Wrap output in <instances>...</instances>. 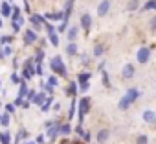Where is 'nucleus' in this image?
Returning <instances> with one entry per match:
<instances>
[{"instance_id":"f257e3e1","label":"nucleus","mask_w":156,"mask_h":144,"mask_svg":"<svg viewBox=\"0 0 156 144\" xmlns=\"http://www.w3.org/2000/svg\"><path fill=\"white\" fill-rule=\"evenodd\" d=\"M50 68H51V72H53V74H57V76H62V78L68 74L66 65L62 63V57H61V55H53V57H51V61H50Z\"/></svg>"},{"instance_id":"f03ea898","label":"nucleus","mask_w":156,"mask_h":144,"mask_svg":"<svg viewBox=\"0 0 156 144\" xmlns=\"http://www.w3.org/2000/svg\"><path fill=\"white\" fill-rule=\"evenodd\" d=\"M77 107H79V113H77V116H79V126H83L85 115L90 113V109H92V100L88 96H83L79 102H77Z\"/></svg>"},{"instance_id":"7ed1b4c3","label":"nucleus","mask_w":156,"mask_h":144,"mask_svg":"<svg viewBox=\"0 0 156 144\" xmlns=\"http://www.w3.org/2000/svg\"><path fill=\"white\" fill-rule=\"evenodd\" d=\"M136 57H138V63H140V65H147L149 59H151V48H149V46H141V48H138Z\"/></svg>"},{"instance_id":"20e7f679","label":"nucleus","mask_w":156,"mask_h":144,"mask_svg":"<svg viewBox=\"0 0 156 144\" xmlns=\"http://www.w3.org/2000/svg\"><path fill=\"white\" fill-rule=\"evenodd\" d=\"M136 76V66L132 65V63H125L123 65V70H121V78L125 80V81H129V80H132Z\"/></svg>"},{"instance_id":"39448f33","label":"nucleus","mask_w":156,"mask_h":144,"mask_svg":"<svg viewBox=\"0 0 156 144\" xmlns=\"http://www.w3.org/2000/svg\"><path fill=\"white\" fill-rule=\"evenodd\" d=\"M30 22H31V26H33V32L35 33H39L41 30H42V26H44V17L42 15H37V13H33L31 17H30Z\"/></svg>"},{"instance_id":"423d86ee","label":"nucleus","mask_w":156,"mask_h":144,"mask_svg":"<svg viewBox=\"0 0 156 144\" xmlns=\"http://www.w3.org/2000/svg\"><path fill=\"white\" fill-rule=\"evenodd\" d=\"M22 39H24V44H35L39 41V33H35L33 30H26L22 33Z\"/></svg>"},{"instance_id":"0eeeda50","label":"nucleus","mask_w":156,"mask_h":144,"mask_svg":"<svg viewBox=\"0 0 156 144\" xmlns=\"http://www.w3.org/2000/svg\"><path fill=\"white\" fill-rule=\"evenodd\" d=\"M110 6H112L110 0H101L99 6H98V17H107L110 11Z\"/></svg>"},{"instance_id":"6e6552de","label":"nucleus","mask_w":156,"mask_h":144,"mask_svg":"<svg viewBox=\"0 0 156 144\" xmlns=\"http://www.w3.org/2000/svg\"><path fill=\"white\" fill-rule=\"evenodd\" d=\"M140 94H141V93H140V89L132 87V89H127V93H125V96H123V98H125L129 104H134V102L140 98Z\"/></svg>"},{"instance_id":"1a4fd4ad","label":"nucleus","mask_w":156,"mask_h":144,"mask_svg":"<svg viewBox=\"0 0 156 144\" xmlns=\"http://www.w3.org/2000/svg\"><path fill=\"white\" fill-rule=\"evenodd\" d=\"M108 138H110V131H108L107 127H103V129H99V131L96 133V140H98V144H107Z\"/></svg>"},{"instance_id":"9d476101","label":"nucleus","mask_w":156,"mask_h":144,"mask_svg":"<svg viewBox=\"0 0 156 144\" xmlns=\"http://www.w3.org/2000/svg\"><path fill=\"white\" fill-rule=\"evenodd\" d=\"M81 28L88 33L90 32V28H92V17H90V13H83L81 15Z\"/></svg>"},{"instance_id":"9b49d317","label":"nucleus","mask_w":156,"mask_h":144,"mask_svg":"<svg viewBox=\"0 0 156 144\" xmlns=\"http://www.w3.org/2000/svg\"><path fill=\"white\" fill-rule=\"evenodd\" d=\"M141 116H143V122H145V124H154V122H156V113H154L152 109H145Z\"/></svg>"},{"instance_id":"f8f14e48","label":"nucleus","mask_w":156,"mask_h":144,"mask_svg":"<svg viewBox=\"0 0 156 144\" xmlns=\"http://www.w3.org/2000/svg\"><path fill=\"white\" fill-rule=\"evenodd\" d=\"M59 124H61V122H55V126H51V127L48 129V133L44 135V137H48V140L53 142V140L57 138V135H59Z\"/></svg>"},{"instance_id":"ddd939ff","label":"nucleus","mask_w":156,"mask_h":144,"mask_svg":"<svg viewBox=\"0 0 156 144\" xmlns=\"http://www.w3.org/2000/svg\"><path fill=\"white\" fill-rule=\"evenodd\" d=\"M73 4H75V0H66V8H64V11H62V15H64V21H66V22L70 21L72 9H73Z\"/></svg>"},{"instance_id":"4468645a","label":"nucleus","mask_w":156,"mask_h":144,"mask_svg":"<svg viewBox=\"0 0 156 144\" xmlns=\"http://www.w3.org/2000/svg\"><path fill=\"white\" fill-rule=\"evenodd\" d=\"M11 11H13V8H11V4L9 2H2V6H0V13H2V17L6 19H9L11 17Z\"/></svg>"},{"instance_id":"2eb2a0df","label":"nucleus","mask_w":156,"mask_h":144,"mask_svg":"<svg viewBox=\"0 0 156 144\" xmlns=\"http://www.w3.org/2000/svg\"><path fill=\"white\" fill-rule=\"evenodd\" d=\"M77 35H79V28H77V26H70V28H68V33H66L68 41H70V43H75Z\"/></svg>"},{"instance_id":"dca6fc26","label":"nucleus","mask_w":156,"mask_h":144,"mask_svg":"<svg viewBox=\"0 0 156 144\" xmlns=\"http://www.w3.org/2000/svg\"><path fill=\"white\" fill-rule=\"evenodd\" d=\"M70 133H72V126H70L68 122H64V124H59V135H62V137L66 138Z\"/></svg>"},{"instance_id":"f3484780","label":"nucleus","mask_w":156,"mask_h":144,"mask_svg":"<svg viewBox=\"0 0 156 144\" xmlns=\"http://www.w3.org/2000/svg\"><path fill=\"white\" fill-rule=\"evenodd\" d=\"M44 19H48V21H64V15H62V11H55V13H46L44 15Z\"/></svg>"},{"instance_id":"a211bd4d","label":"nucleus","mask_w":156,"mask_h":144,"mask_svg":"<svg viewBox=\"0 0 156 144\" xmlns=\"http://www.w3.org/2000/svg\"><path fill=\"white\" fill-rule=\"evenodd\" d=\"M28 137H30V133H28V129H24V127H20V129L17 131V135H15V142L19 144L20 140H26Z\"/></svg>"},{"instance_id":"6ab92c4d","label":"nucleus","mask_w":156,"mask_h":144,"mask_svg":"<svg viewBox=\"0 0 156 144\" xmlns=\"http://www.w3.org/2000/svg\"><path fill=\"white\" fill-rule=\"evenodd\" d=\"M90 78H92L90 72H81V74L77 76V83H79V85H83V83H90Z\"/></svg>"},{"instance_id":"aec40b11","label":"nucleus","mask_w":156,"mask_h":144,"mask_svg":"<svg viewBox=\"0 0 156 144\" xmlns=\"http://www.w3.org/2000/svg\"><path fill=\"white\" fill-rule=\"evenodd\" d=\"M77 93H79V91H77V83H75V81H70L68 87H66V94H68V96H75Z\"/></svg>"},{"instance_id":"412c9836","label":"nucleus","mask_w":156,"mask_h":144,"mask_svg":"<svg viewBox=\"0 0 156 144\" xmlns=\"http://www.w3.org/2000/svg\"><path fill=\"white\" fill-rule=\"evenodd\" d=\"M105 50H107V48H105V44L98 43V44L94 46V52H92V54H94V57H101V55L105 54Z\"/></svg>"},{"instance_id":"4be33fe9","label":"nucleus","mask_w":156,"mask_h":144,"mask_svg":"<svg viewBox=\"0 0 156 144\" xmlns=\"http://www.w3.org/2000/svg\"><path fill=\"white\" fill-rule=\"evenodd\" d=\"M28 85H26V81L22 80L20 81V85H19V98H26V94H28Z\"/></svg>"},{"instance_id":"5701e85b","label":"nucleus","mask_w":156,"mask_h":144,"mask_svg":"<svg viewBox=\"0 0 156 144\" xmlns=\"http://www.w3.org/2000/svg\"><path fill=\"white\" fill-rule=\"evenodd\" d=\"M46 98H48V96H46V93H39V94H35V98H33L31 102H33L35 105H42Z\"/></svg>"},{"instance_id":"b1692460","label":"nucleus","mask_w":156,"mask_h":144,"mask_svg":"<svg viewBox=\"0 0 156 144\" xmlns=\"http://www.w3.org/2000/svg\"><path fill=\"white\" fill-rule=\"evenodd\" d=\"M0 142L2 144H11V133L9 131H2L0 133Z\"/></svg>"},{"instance_id":"393cba45","label":"nucleus","mask_w":156,"mask_h":144,"mask_svg":"<svg viewBox=\"0 0 156 144\" xmlns=\"http://www.w3.org/2000/svg\"><path fill=\"white\" fill-rule=\"evenodd\" d=\"M149 9H156V0H147L141 6V11H149Z\"/></svg>"},{"instance_id":"a878e982","label":"nucleus","mask_w":156,"mask_h":144,"mask_svg":"<svg viewBox=\"0 0 156 144\" xmlns=\"http://www.w3.org/2000/svg\"><path fill=\"white\" fill-rule=\"evenodd\" d=\"M66 54H68V55H77V44H75V43H68Z\"/></svg>"},{"instance_id":"bb28decb","label":"nucleus","mask_w":156,"mask_h":144,"mask_svg":"<svg viewBox=\"0 0 156 144\" xmlns=\"http://www.w3.org/2000/svg\"><path fill=\"white\" fill-rule=\"evenodd\" d=\"M127 9H129V11H136V9H140V0H129Z\"/></svg>"},{"instance_id":"cd10ccee","label":"nucleus","mask_w":156,"mask_h":144,"mask_svg":"<svg viewBox=\"0 0 156 144\" xmlns=\"http://www.w3.org/2000/svg\"><path fill=\"white\" fill-rule=\"evenodd\" d=\"M51 102H53V98H51V96H48V98L44 100V104L41 105V111H42V113H46V111H50V105H51Z\"/></svg>"},{"instance_id":"c85d7f7f","label":"nucleus","mask_w":156,"mask_h":144,"mask_svg":"<svg viewBox=\"0 0 156 144\" xmlns=\"http://www.w3.org/2000/svg\"><path fill=\"white\" fill-rule=\"evenodd\" d=\"M129 107H130V104H129L125 98H121V100H119V104H118V109H119V111H127Z\"/></svg>"},{"instance_id":"c756f323","label":"nucleus","mask_w":156,"mask_h":144,"mask_svg":"<svg viewBox=\"0 0 156 144\" xmlns=\"http://www.w3.org/2000/svg\"><path fill=\"white\" fill-rule=\"evenodd\" d=\"M101 76H103V85H105L107 89H110V87H112V83H110V80H108L107 70H103V72H101Z\"/></svg>"},{"instance_id":"7c9ffc66","label":"nucleus","mask_w":156,"mask_h":144,"mask_svg":"<svg viewBox=\"0 0 156 144\" xmlns=\"http://www.w3.org/2000/svg\"><path fill=\"white\" fill-rule=\"evenodd\" d=\"M79 57H81V65H83V66H88V65H90V55H88V54H81Z\"/></svg>"},{"instance_id":"2f4dec72","label":"nucleus","mask_w":156,"mask_h":144,"mask_svg":"<svg viewBox=\"0 0 156 144\" xmlns=\"http://www.w3.org/2000/svg\"><path fill=\"white\" fill-rule=\"evenodd\" d=\"M136 144H149V137L147 135H138L136 137Z\"/></svg>"},{"instance_id":"473e14b6","label":"nucleus","mask_w":156,"mask_h":144,"mask_svg":"<svg viewBox=\"0 0 156 144\" xmlns=\"http://www.w3.org/2000/svg\"><path fill=\"white\" fill-rule=\"evenodd\" d=\"M9 122H11V116L9 115H2V116H0V124H2V126H9Z\"/></svg>"},{"instance_id":"72a5a7b5","label":"nucleus","mask_w":156,"mask_h":144,"mask_svg":"<svg viewBox=\"0 0 156 144\" xmlns=\"http://www.w3.org/2000/svg\"><path fill=\"white\" fill-rule=\"evenodd\" d=\"M11 41H13V37H8V35H2V37H0V44H2V46L11 44Z\"/></svg>"},{"instance_id":"f704fd0d","label":"nucleus","mask_w":156,"mask_h":144,"mask_svg":"<svg viewBox=\"0 0 156 144\" xmlns=\"http://www.w3.org/2000/svg\"><path fill=\"white\" fill-rule=\"evenodd\" d=\"M48 39H50V43H51L53 46H59V37H57V33H50Z\"/></svg>"},{"instance_id":"c9c22d12","label":"nucleus","mask_w":156,"mask_h":144,"mask_svg":"<svg viewBox=\"0 0 156 144\" xmlns=\"http://www.w3.org/2000/svg\"><path fill=\"white\" fill-rule=\"evenodd\" d=\"M75 109H77V100H72V105H70V113H68V118H72V116H73Z\"/></svg>"},{"instance_id":"e433bc0d","label":"nucleus","mask_w":156,"mask_h":144,"mask_svg":"<svg viewBox=\"0 0 156 144\" xmlns=\"http://www.w3.org/2000/svg\"><path fill=\"white\" fill-rule=\"evenodd\" d=\"M11 54H13V48H11L9 44L2 48V55H4V57H8V55H11Z\"/></svg>"},{"instance_id":"4c0bfd02","label":"nucleus","mask_w":156,"mask_h":144,"mask_svg":"<svg viewBox=\"0 0 156 144\" xmlns=\"http://www.w3.org/2000/svg\"><path fill=\"white\" fill-rule=\"evenodd\" d=\"M149 30L151 32H156V17H151L149 19Z\"/></svg>"},{"instance_id":"58836bf2","label":"nucleus","mask_w":156,"mask_h":144,"mask_svg":"<svg viewBox=\"0 0 156 144\" xmlns=\"http://www.w3.org/2000/svg\"><path fill=\"white\" fill-rule=\"evenodd\" d=\"M11 81L13 83H17V85H20V81H22V78L17 74V72H13V74H11Z\"/></svg>"},{"instance_id":"ea45409f","label":"nucleus","mask_w":156,"mask_h":144,"mask_svg":"<svg viewBox=\"0 0 156 144\" xmlns=\"http://www.w3.org/2000/svg\"><path fill=\"white\" fill-rule=\"evenodd\" d=\"M44 28H46V32H48V35H50V33H57V32H55V28H53V26H51L50 22H44Z\"/></svg>"},{"instance_id":"a19ab883","label":"nucleus","mask_w":156,"mask_h":144,"mask_svg":"<svg viewBox=\"0 0 156 144\" xmlns=\"http://www.w3.org/2000/svg\"><path fill=\"white\" fill-rule=\"evenodd\" d=\"M57 83H59V81H57V76H50V78H48V85H50V87H55Z\"/></svg>"},{"instance_id":"79ce46f5","label":"nucleus","mask_w":156,"mask_h":144,"mask_svg":"<svg viewBox=\"0 0 156 144\" xmlns=\"http://www.w3.org/2000/svg\"><path fill=\"white\" fill-rule=\"evenodd\" d=\"M90 89V83H83V85H79V89H77V91H81V93H87Z\"/></svg>"},{"instance_id":"37998d69","label":"nucleus","mask_w":156,"mask_h":144,"mask_svg":"<svg viewBox=\"0 0 156 144\" xmlns=\"http://www.w3.org/2000/svg\"><path fill=\"white\" fill-rule=\"evenodd\" d=\"M90 138H92V133H90V131H85V133H83V140H85V142H90Z\"/></svg>"},{"instance_id":"c03bdc74","label":"nucleus","mask_w":156,"mask_h":144,"mask_svg":"<svg viewBox=\"0 0 156 144\" xmlns=\"http://www.w3.org/2000/svg\"><path fill=\"white\" fill-rule=\"evenodd\" d=\"M66 26H68V22H66V21H62V22H61V26H59V33L66 32Z\"/></svg>"},{"instance_id":"a18cd8bd","label":"nucleus","mask_w":156,"mask_h":144,"mask_svg":"<svg viewBox=\"0 0 156 144\" xmlns=\"http://www.w3.org/2000/svg\"><path fill=\"white\" fill-rule=\"evenodd\" d=\"M6 111H8V115L15 113V105H13V104H8V105H6Z\"/></svg>"},{"instance_id":"49530a36","label":"nucleus","mask_w":156,"mask_h":144,"mask_svg":"<svg viewBox=\"0 0 156 144\" xmlns=\"http://www.w3.org/2000/svg\"><path fill=\"white\" fill-rule=\"evenodd\" d=\"M22 102H24V98H17V100L13 102V105H15V107H22Z\"/></svg>"},{"instance_id":"de8ad7c7","label":"nucleus","mask_w":156,"mask_h":144,"mask_svg":"<svg viewBox=\"0 0 156 144\" xmlns=\"http://www.w3.org/2000/svg\"><path fill=\"white\" fill-rule=\"evenodd\" d=\"M13 32H15V33L20 32V24H19V22H13Z\"/></svg>"},{"instance_id":"09e8293b","label":"nucleus","mask_w":156,"mask_h":144,"mask_svg":"<svg viewBox=\"0 0 156 144\" xmlns=\"http://www.w3.org/2000/svg\"><path fill=\"white\" fill-rule=\"evenodd\" d=\"M75 133L83 137V133H85V131H83V126H77V127H75Z\"/></svg>"},{"instance_id":"8fccbe9b","label":"nucleus","mask_w":156,"mask_h":144,"mask_svg":"<svg viewBox=\"0 0 156 144\" xmlns=\"http://www.w3.org/2000/svg\"><path fill=\"white\" fill-rule=\"evenodd\" d=\"M42 142H44V135H39V137H37V142H35V144H42Z\"/></svg>"},{"instance_id":"3c124183","label":"nucleus","mask_w":156,"mask_h":144,"mask_svg":"<svg viewBox=\"0 0 156 144\" xmlns=\"http://www.w3.org/2000/svg\"><path fill=\"white\" fill-rule=\"evenodd\" d=\"M22 109H30V102H28V100L22 102Z\"/></svg>"},{"instance_id":"603ef678","label":"nucleus","mask_w":156,"mask_h":144,"mask_svg":"<svg viewBox=\"0 0 156 144\" xmlns=\"http://www.w3.org/2000/svg\"><path fill=\"white\" fill-rule=\"evenodd\" d=\"M51 109H53V111H61V104H53Z\"/></svg>"},{"instance_id":"864d4df0","label":"nucleus","mask_w":156,"mask_h":144,"mask_svg":"<svg viewBox=\"0 0 156 144\" xmlns=\"http://www.w3.org/2000/svg\"><path fill=\"white\" fill-rule=\"evenodd\" d=\"M61 144H72V142H70L68 138H62V140H61Z\"/></svg>"},{"instance_id":"5fc2aeb1","label":"nucleus","mask_w":156,"mask_h":144,"mask_svg":"<svg viewBox=\"0 0 156 144\" xmlns=\"http://www.w3.org/2000/svg\"><path fill=\"white\" fill-rule=\"evenodd\" d=\"M72 144H85V142H79V140H75V142H72Z\"/></svg>"},{"instance_id":"6e6d98bb","label":"nucleus","mask_w":156,"mask_h":144,"mask_svg":"<svg viewBox=\"0 0 156 144\" xmlns=\"http://www.w3.org/2000/svg\"><path fill=\"white\" fill-rule=\"evenodd\" d=\"M2 57H4V55H2V52H0V59H2Z\"/></svg>"},{"instance_id":"4d7b16f0","label":"nucleus","mask_w":156,"mask_h":144,"mask_svg":"<svg viewBox=\"0 0 156 144\" xmlns=\"http://www.w3.org/2000/svg\"><path fill=\"white\" fill-rule=\"evenodd\" d=\"M26 144H35V142H26Z\"/></svg>"},{"instance_id":"13d9d810","label":"nucleus","mask_w":156,"mask_h":144,"mask_svg":"<svg viewBox=\"0 0 156 144\" xmlns=\"http://www.w3.org/2000/svg\"><path fill=\"white\" fill-rule=\"evenodd\" d=\"M0 28H2V21H0Z\"/></svg>"},{"instance_id":"bf43d9fd","label":"nucleus","mask_w":156,"mask_h":144,"mask_svg":"<svg viewBox=\"0 0 156 144\" xmlns=\"http://www.w3.org/2000/svg\"><path fill=\"white\" fill-rule=\"evenodd\" d=\"M0 116H2V115H0Z\"/></svg>"}]
</instances>
